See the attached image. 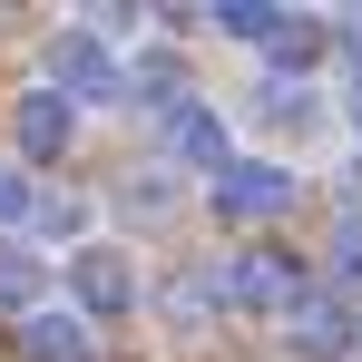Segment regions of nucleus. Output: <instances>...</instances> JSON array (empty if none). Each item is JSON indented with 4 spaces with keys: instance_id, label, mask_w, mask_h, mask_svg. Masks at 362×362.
Listing matches in <instances>:
<instances>
[{
    "instance_id": "1",
    "label": "nucleus",
    "mask_w": 362,
    "mask_h": 362,
    "mask_svg": "<svg viewBox=\"0 0 362 362\" xmlns=\"http://www.w3.org/2000/svg\"><path fill=\"white\" fill-rule=\"evenodd\" d=\"M313 284H303L294 255H274V245H245L235 264L216 274V303H235V313H284V303H303Z\"/></svg>"
},
{
    "instance_id": "2",
    "label": "nucleus",
    "mask_w": 362,
    "mask_h": 362,
    "mask_svg": "<svg viewBox=\"0 0 362 362\" xmlns=\"http://www.w3.org/2000/svg\"><path fill=\"white\" fill-rule=\"evenodd\" d=\"M49 98H59L69 118L118 98V59L98 49V30H59V40H49Z\"/></svg>"
},
{
    "instance_id": "3",
    "label": "nucleus",
    "mask_w": 362,
    "mask_h": 362,
    "mask_svg": "<svg viewBox=\"0 0 362 362\" xmlns=\"http://www.w3.org/2000/svg\"><path fill=\"white\" fill-rule=\"evenodd\" d=\"M284 206H294V177H284L274 157H226V167H216V216L264 226V216H284Z\"/></svg>"
},
{
    "instance_id": "4",
    "label": "nucleus",
    "mask_w": 362,
    "mask_h": 362,
    "mask_svg": "<svg viewBox=\"0 0 362 362\" xmlns=\"http://www.w3.org/2000/svg\"><path fill=\"white\" fill-rule=\"evenodd\" d=\"M284 343H294L303 362H343L362 343V323H353L343 294H303V303H284Z\"/></svg>"
},
{
    "instance_id": "5",
    "label": "nucleus",
    "mask_w": 362,
    "mask_h": 362,
    "mask_svg": "<svg viewBox=\"0 0 362 362\" xmlns=\"http://www.w3.org/2000/svg\"><path fill=\"white\" fill-rule=\"evenodd\" d=\"M69 294L88 303V313H127L137 303V264H127L118 245H78L69 255Z\"/></svg>"
},
{
    "instance_id": "6",
    "label": "nucleus",
    "mask_w": 362,
    "mask_h": 362,
    "mask_svg": "<svg viewBox=\"0 0 362 362\" xmlns=\"http://www.w3.org/2000/svg\"><path fill=\"white\" fill-rule=\"evenodd\" d=\"M69 127H78V118H69V108L49 98V88L10 98V137H20V157H59V147H69Z\"/></svg>"
},
{
    "instance_id": "7",
    "label": "nucleus",
    "mask_w": 362,
    "mask_h": 362,
    "mask_svg": "<svg viewBox=\"0 0 362 362\" xmlns=\"http://www.w3.org/2000/svg\"><path fill=\"white\" fill-rule=\"evenodd\" d=\"M167 147H177V157H196L206 177H216V167L235 157V147H226V118H216L206 98H186V108H167Z\"/></svg>"
},
{
    "instance_id": "8",
    "label": "nucleus",
    "mask_w": 362,
    "mask_h": 362,
    "mask_svg": "<svg viewBox=\"0 0 362 362\" xmlns=\"http://www.w3.org/2000/svg\"><path fill=\"white\" fill-rule=\"evenodd\" d=\"M118 98H137V108H157V118H167V108H186V69L167 59V49H147L137 69H118Z\"/></svg>"
},
{
    "instance_id": "9",
    "label": "nucleus",
    "mask_w": 362,
    "mask_h": 362,
    "mask_svg": "<svg viewBox=\"0 0 362 362\" xmlns=\"http://www.w3.org/2000/svg\"><path fill=\"white\" fill-rule=\"evenodd\" d=\"M20 353L30 362H88V333L69 313H20Z\"/></svg>"
},
{
    "instance_id": "10",
    "label": "nucleus",
    "mask_w": 362,
    "mask_h": 362,
    "mask_svg": "<svg viewBox=\"0 0 362 362\" xmlns=\"http://www.w3.org/2000/svg\"><path fill=\"white\" fill-rule=\"evenodd\" d=\"M264 49H274V59H284V69H313V59H323V49H333V20H303V10H284Z\"/></svg>"
},
{
    "instance_id": "11",
    "label": "nucleus",
    "mask_w": 362,
    "mask_h": 362,
    "mask_svg": "<svg viewBox=\"0 0 362 362\" xmlns=\"http://www.w3.org/2000/svg\"><path fill=\"white\" fill-rule=\"evenodd\" d=\"M0 313H40V255L0 245Z\"/></svg>"
},
{
    "instance_id": "12",
    "label": "nucleus",
    "mask_w": 362,
    "mask_h": 362,
    "mask_svg": "<svg viewBox=\"0 0 362 362\" xmlns=\"http://www.w3.org/2000/svg\"><path fill=\"white\" fill-rule=\"evenodd\" d=\"M274 20H284L274 0H216V30H235V40H255V49L274 40Z\"/></svg>"
},
{
    "instance_id": "13",
    "label": "nucleus",
    "mask_w": 362,
    "mask_h": 362,
    "mask_svg": "<svg viewBox=\"0 0 362 362\" xmlns=\"http://www.w3.org/2000/svg\"><path fill=\"white\" fill-rule=\"evenodd\" d=\"M333 274L362 294V206H343V216H333Z\"/></svg>"
},
{
    "instance_id": "14",
    "label": "nucleus",
    "mask_w": 362,
    "mask_h": 362,
    "mask_svg": "<svg viewBox=\"0 0 362 362\" xmlns=\"http://www.w3.org/2000/svg\"><path fill=\"white\" fill-rule=\"evenodd\" d=\"M30 216H40V226H59V235L88 226V206H78V196H30Z\"/></svg>"
},
{
    "instance_id": "15",
    "label": "nucleus",
    "mask_w": 362,
    "mask_h": 362,
    "mask_svg": "<svg viewBox=\"0 0 362 362\" xmlns=\"http://www.w3.org/2000/svg\"><path fill=\"white\" fill-rule=\"evenodd\" d=\"M20 216H30V177H20V167H0V226H20Z\"/></svg>"
}]
</instances>
